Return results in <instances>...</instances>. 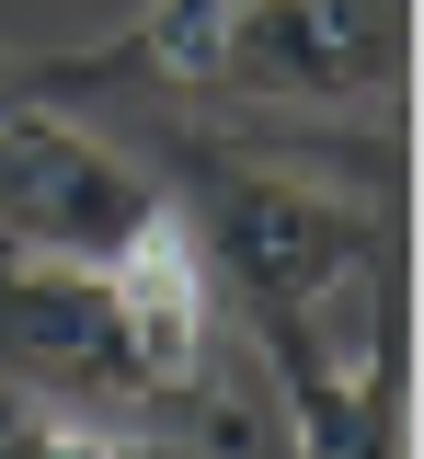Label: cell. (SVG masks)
Returning a JSON list of instances; mask_svg holds the SVG:
<instances>
[{"instance_id":"2","label":"cell","mask_w":424,"mask_h":459,"mask_svg":"<svg viewBox=\"0 0 424 459\" xmlns=\"http://www.w3.org/2000/svg\"><path fill=\"white\" fill-rule=\"evenodd\" d=\"M0 379L12 402L138 448H252V402L218 368V310L183 253V219H161L115 264H0Z\"/></svg>"},{"instance_id":"3","label":"cell","mask_w":424,"mask_h":459,"mask_svg":"<svg viewBox=\"0 0 424 459\" xmlns=\"http://www.w3.org/2000/svg\"><path fill=\"white\" fill-rule=\"evenodd\" d=\"M173 104H230V115H390L402 104V0H230Z\"/></svg>"},{"instance_id":"4","label":"cell","mask_w":424,"mask_h":459,"mask_svg":"<svg viewBox=\"0 0 424 459\" xmlns=\"http://www.w3.org/2000/svg\"><path fill=\"white\" fill-rule=\"evenodd\" d=\"M173 219L138 150H104L58 104L0 115V264H115Z\"/></svg>"},{"instance_id":"5","label":"cell","mask_w":424,"mask_h":459,"mask_svg":"<svg viewBox=\"0 0 424 459\" xmlns=\"http://www.w3.org/2000/svg\"><path fill=\"white\" fill-rule=\"evenodd\" d=\"M0 459H161V448L104 437V425H69L47 402H0Z\"/></svg>"},{"instance_id":"1","label":"cell","mask_w":424,"mask_h":459,"mask_svg":"<svg viewBox=\"0 0 424 459\" xmlns=\"http://www.w3.org/2000/svg\"><path fill=\"white\" fill-rule=\"evenodd\" d=\"M126 150L173 195L218 333L264 356L299 459H402L413 344H402V207L378 138H344V161H321L230 126L218 104H161Z\"/></svg>"}]
</instances>
